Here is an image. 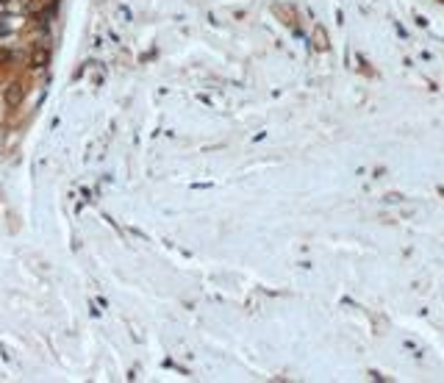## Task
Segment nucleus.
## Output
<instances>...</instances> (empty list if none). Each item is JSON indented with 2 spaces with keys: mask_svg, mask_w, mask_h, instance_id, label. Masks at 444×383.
<instances>
[{
  "mask_svg": "<svg viewBox=\"0 0 444 383\" xmlns=\"http://www.w3.org/2000/svg\"><path fill=\"white\" fill-rule=\"evenodd\" d=\"M317 48H319V50L328 48V39H325V31H322V28H317Z\"/></svg>",
  "mask_w": 444,
  "mask_h": 383,
  "instance_id": "20e7f679",
  "label": "nucleus"
},
{
  "mask_svg": "<svg viewBox=\"0 0 444 383\" xmlns=\"http://www.w3.org/2000/svg\"><path fill=\"white\" fill-rule=\"evenodd\" d=\"M11 3H14V0H0V6H3V9H9Z\"/></svg>",
  "mask_w": 444,
  "mask_h": 383,
  "instance_id": "423d86ee",
  "label": "nucleus"
},
{
  "mask_svg": "<svg viewBox=\"0 0 444 383\" xmlns=\"http://www.w3.org/2000/svg\"><path fill=\"white\" fill-rule=\"evenodd\" d=\"M47 64H50V50H47L45 45L33 48L31 50V58H28V67H31V69H45Z\"/></svg>",
  "mask_w": 444,
  "mask_h": 383,
  "instance_id": "f257e3e1",
  "label": "nucleus"
},
{
  "mask_svg": "<svg viewBox=\"0 0 444 383\" xmlns=\"http://www.w3.org/2000/svg\"><path fill=\"white\" fill-rule=\"evenodd\" d=\"M11 61H14V50H9V48H0V67H9Z\"/></svg>",
  "mask_w": 444,
  "mask_h": 383,
  "instance_id": "7ed1b4c3",
  "label": "nucleus"
},
{
  "mask_svg": "<svg viewBox=\"0 0 444 383\" xmlns=\"http://www.w3.org/2000/svg\"><path fill=\"white\" fill-rule=\"evenodd\" d=\"M405 347H408V350H411V356H417V358L422 356V350H419V347L414 344V341H405Z\"/></svg>",
  "mask_w": 444,
  "mask_h": 383,
  "instance_id": "39448f33",
  "label": "nucleus"
},
{
  "mask_svg": "<svg viewBox=\"0 0 444 383\" xmlns=\"http://www.w3.org/2000/svg\"><path fill=\"white\" fill-rule=\"evenodd\" d=\"M22 97H25V89H22V84H17V81H14V84L6 86V103H9L11 109H14V106H20Z\"/></svg>",
  "mask_w": 444,
  "mask_h": 383,
  "instance_id": "f03ea898",
  "label": "nucleus"
}]
</instances>
